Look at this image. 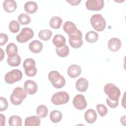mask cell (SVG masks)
I'll list each match as a JSON object with an SVG mask.
<instances>
[{"label":"cell","instance_id":"obj_37","mask_svg":"<svg viewBox=\"0 0 126 126\" xmlns=\"http://www.w3.org/2000/svg\"><path fill=\"white\" fill-rule=\"evenodd\" d=\"M8 40V36L4 33H0V45H4Z\"/></svg>","mask_w":126,"mask_h":126},{"label":"cell","instance_id":"obj_27","mask_svg":"<svg viewBox=\"0 0 126 126\" xmlns=\"http://www.w3.org/2000/svg\"><path fill=\"white\" fill-rule=\"evenodd\" d=\"M56 52L59 57L64 58L68 55L69 53V49L68 47L65 44L62 47L56 48Z\"/></svg>","mask_w":126,"mask_h":126},{"label":"cell","instance_id":"obj_28","mask_svg":"<svg viewBox=\"0 0 126 126\" xmlns=\"http://www.w3.org/2000/svg\"><path fill=\"white\" fill-rule=\"evenodd\" d=\"M52 35V32L49 30H42L38 32L39 38L44 41H47L50 39Z\"/></svg>","mask_w":126,"mask_h":126},{"label":"cell","instance_id":"obj_19","mask_svg":"<svg viewBox=\"0 0 126 126\" xmlns=\"http://www.w3.org/2000/svg\"><path fill=\"white\" fill-rule=\"evenodd\" d=\"M4 10L8 13L13 12L17 8L16 2L14 0H6L3 2Z\"/></svg>","mask_w":126,"mask_h":126},{"label":"cell","instance_id":"obj_21","mask_svg":"<svg viewBox=\"0 0 126 126\" xmlns=\"http://www.w3.org/2000/svg\"><path fill=\"white\" fill-rule=\"evenodd\" d=\"M38 5L37 3L32 1H29L26 2L24 4L25 11L29 14H33L35 13L37 10Z\"/></svg>","mask_w":126,"mask_h":126},{"label":"cell","instance_id":"obj_15","mask_svg":"<svg viewBox=\"0 0 126 126\" xmlns=\"http://www.w3.org/2000/svg\"><path fill=\"white\" fill-rule=\"evenodd\" d=\"M75 86L77 91L81 92H84L88 88L89 83L86 78L81 77L77 80Z\"/></svg>","mask_w":126,"mask_h":126},{"label":"cell","instance_id":"obj_9","mask_svg":"<svg viewBox=\"0 0 126 126\" xmlns=\"http://www.w3.org/2000/svg\"><path fill=\"white\" fill-rule=\"evenodd\" d=\"M34 35L33 30L30 28H24L20 33L16 36V40L18 42L25 43L32 38Z\"/></svg>","mask_w":126,"mask_h":126},{"label":"cell","instance_id":"obj_13","mask_svg":"<svg viewBox=\"0 0 126 126\" xmlns=\"http://www.w3.org/2000/svg\"><path fill=\"white\" fill-rule=\"evenodd\" d=\"M122 45L121 40L116 37L111 38L108 42V49L112 52L118 51L121 48Z\"/></svg>","mask_w":126,"mask_h":126},{"label":"cell","instance_id":"obj_32","mask_svg":"<svg viewBox=\"0 0 126 126\" xmlns=\"http://www.w3.org/2000/svg\"><path fill=\"white\" fill-rule=\"evenodd\" d=\"M18 20L21 25H28L31 21L30 16L26 13H22L20 14L18 16Z\"/></svg>","mask_w":126,"mask_h":126},{"label":"cell","instance_id":"obj_39","mask_svg":"<svg viewBox=\"0 0 126 126\" xmlns=\"http://www.w3.org/2000/svg\"><path fill=\"white\" fill-rule=\"evenodd\" d=\"M0 125L1 126H4L5 123V117L2 114H0Z\"/></svg>","mask_w":126,"mask_h":126},{"label":"cell","instance_id":"obj_16","mask_svg":"<svg viewBox=\"0 0 126 126\" xmlns=\"http://www.w3.org/2000/svg\"><path fill=\"white\" fill-rule=\"evenodd\" d=\"M29 49L33 53H39L43 49V45L41 42L38 40H34L31 42L29 45Z\"/></svg>","mask_w":126,"mask_h":126},{"label":"cell","instance_id":"obj_14","mask_svg":"<svg viewBox=\"0 0 126 126\" xmlns=\"http://www.w3.org/2000/svg\"><path fill=\"white\" fill-rule=\"evenodd\" d=\"M81 68L77 64H72L67 69V74L72 78H75L78 77L81 73Z\"/></svg>","mask_w":126,"mask_h":126},{"label":"cell","instance_id":"obj_10","mask_svg":"<svg viewBox=\"0 0 126 126\" xmlns=\"http://www.w3.org/2000/svg\"><path fill=\"white\" fill-rule=\"evenodd\" d=\"M104 5L103 0H88L86 2V7L91 11H99L101 10Z\"/></svg>","mask_w":126,"mask_h":126},{"label":"cell","instance_id":"obj_7","mask_svg":"<svg viewBox=\"0 0 126 126\" xmlns=\"http://www.w3.org/2000/svg\"><path fill=\"white\" fill-rule=\"evenodd\" d=\"M23 74L19 69H13L8 72L4 76L5 82L9 84H11L21 80Z\"/></svg>","mask_w":126,"mask_h":126},{"label":"cell","instance_id":"obj_5","mask_svg":"<svg viewBox=\"0 0 126 126\" xmlns=\"http://www.w3.org/2000/svg\"><path fill=\"white\" fill-rule=\"evenodd\" d=\"M23 68L25 74L29 77H33L37 73V69L35 67V62L32 58L25 59L23 63Z\"/></svg>","mask_w":126,"mask_h":126},{"label":"cell","instance_id":"obj_8","mask_svg":"<svg viewBox=\"0 0 126 126\" xmlns=\"http://www.w3.org/2000/svg\"><path fill=\"white\" fill-rule=\"evenodd\" d=\"M69 36V43L70 45L73 48H79L83 45L82 33L80 30L76 31Z\"/></svg>","mask_w":126,"mask_h":126},{"label":"cell","instance_id":"obj_25","mask_svg":"<svg viewBox=\"0 0 126 126\" xmlns=\"http://www.w3.org/2000/svg\"><path fill=\"white\" fill-rule=\"evenodd\" d=\"M63 117L62 113L58 110H53L50 114V119L53 123H58L60 122Z\"/></svg>","mask_w":126,"mask_h":126},{"label":"cell","instance_id":"obj_20","mask_svg":"<svg viewBox=\"0 0 126 126\" xmlns=\"http://www.w3.org/2000/svg\"><path fill=\"white\" fill-rule=\"evenodd\" d=\"M63 31L65 33H67L68 36L74 33L77 30L75 24L69 21H66L63 24Z\"/></svg>","mask_w":126,"mask_h":126},{"label":"cell","instance_id":"obj_40","mask_svg":"<svg viewBox=\"0 0 126 126\" xmlns=\"http://www.w3.org/2000/svg\"><path fill=\"white\" fill-rule=\"evenodd\" d=\"M0 50H1V56L0 61H2V59H3V57H4V53H3V50H2V49L1 48H0Z\"/></svg>","mask_w":126,"mask_h":126},{"label":"cell","instance_id":"obj_24","mask_svg":"<svg viewBox=\"0 0 126 126\" xmlns=\"http://www.w3.org/2000/svg\"><path fill=\"white\" fill-rule=\"evenodd\" d=\"M62 19L59 16H54L52 17L49 22L50 26L54 29H59L62 24Z\"/></svg>","mask_w":126,"mask_h":126},{"label":"cell","instance_id":"obj_33","mask_svg":"<svg viewBox=\"0 0 126 126\" xmlns=\"http://www.w3.org/2000/svg\"><path fill=\"white\" fill-rule=\"evenodd\" d=\"M20 28V24L17 21L15 20H12L10 21L9 24V29L10 32L13 33H16L19 32Z\"/></svg>","mask_w":126,"mask_h":126},{"label":"cell","instance_id":"obj_3","mask_svg":"<svg viewBox=\"0 0 126 126\" xmlns=\"http://www.w3.org/2000/svg\"><path fill=\"white\" fill-rule=\"evenodd\" d=\"M104 92L112 100L118 101L121 95L120 89L112 83H107L104 87Z\"/></svg>","mask_w":126,"mask_h":126},{"label":"cell","instance_id":"obj_22","mask_svg":"<svg viewBox=\"0 0 126 126\" xmlns=\"http://www.w3.org/2000/svg\"><path fill=\"white\" fill-rule=\"evenodd\" d=\"M21 57L18 54L8 56L7 59V63L8 64L12 67L19 65L21 63Z\"/></svg>","mask_w":126,"mask_h":126},{"label":"cell","instance_id":"obj_29","mask_svg":"<svg viewBox=\"0 0 126 126\" xmlns=\"http://www.w3.org/2000/svg\"><path fill=\"white\" fill-rule=\"evenodd\" d=\"M8 124L10 126H21L22 119L17 115L12 116L9 118Z\"/></svg>","mask_w":126,"mask_h":126},{"label":"cell","instance_id":"obj_35","mask_svg":"<svg viewBox=\"0 0 126 126\" xmlns=\"http://www.w3.org/2000/svg\"><path fill=\"white\" fill-rule=\"evenodd\" d=\"M0 111H3L5 110L8 107V102L5 98L0 96Z\"/></svg>","mask_w":126,"mask_h":126},{"label":"cell","instance_id":"obj_38","mask_svg":"<svg viewBox=\"0 0 126 126\" xmlns=\"http://www.w3.org/2000/svg\"><path fill=\"white\" fill-rule=\"evenodd\" d=\"M66 2H68L70 3V4L73 5V6H76L78 5L80 2L81 1V0H66Z\"/></svg>","mask_w":126,"mask_h":126},{"label":"cell","instance_id":"obj_31","mask_svg":"<svg viewBox=\"0 0 126 126\" xmlns=\"http://www.w3.org/2000/svg\"><path fill=\"white\" fill-rule=\"evenodd\" d=\"M6 52L8 56L17 54L18 53L17 46L14 43H9L6 46Z\"/></svg>","mask_w":126,"mask_h":126},{"label":"cell","instance_id":"obj_6","mask_svg":"<svg viewBox=\"0 0 126 126\" xmlns=\"http://www.w3.org/2000/svg\"><path fill=\"white\" fill-rule=\"evenodd\" d=\"M69 100V95L65 92L62 91L55 93L51 97L53 104L59 105L67 103Z\"/></svg>","mask_w":126,"mask_h":126},{"label":"cell","instance_id":"obj_2","mask_svg":"<svg viewBox=\"0 0 126 126\" xmlns=\"http://www.w3.org/2000/svg\"><path fill=\"white\" fill-rule=\"evenodd\" d=\"M27 97V93L21 87L15 88L10 95V99L11 102L15 105L21 104L23 100Z\"/></svg>","mask_w":126,"mask_h":126},{"label":"cell","instance_id":"obj_30","mask_svg":"<svg viewBox=\"0 0 126 126\" xmlns=\"http://www.w3.org/2000/svg\"><path fill=\"white\" fill-rule=\"evenodd\" d=\"M36 112L37 116L40 118H44L47 116L48 110L47 107L45 105L41 104L37 107Z\"/></svg>","mask_w":126,"mask_h":126},{"label":"cell","instance_id":"obj_23","mask_svg":"<svg viewBox=\"0 0 126 126\" xmlns=\"http://www.w3.org/2000/svg\"><path fill=\"white\" fill-rule=\"evenodd\" d=\"M52 42L56 48L61 47L65 44L66 39L63 35L57 34L54 36L52 39Z\"/></svg>","mask_w":126,"mask_h":126},{"label":"cell","instance_id":"obj_17","mask_svg":"<svg viewBox=\"0 0 126 126\" xmlns=\"http://www.w3.org/2000/svg\"><path fill=\"white\" fill-rule=\"evenodd\" d=\"M84 118L88 123L93 124L95 122L97 119V114L95 110L93 109H89L85 112Z\"/></svg>","mask_w":126,"mask_h":126},{"label":"cell","instance_id":"obj_11","mask_svg":"<svg viewBox=\"0 0 126 126\" xmlns=\"http://www.w3.org/2000/svg\"><path fill=\"white\" fill-rule=\"evenodd\" d=\"M72 102L74 107L79 110L85 109L87 106V103L85 96L81 94L76 95L73 98Z\"/></svg>","mask_w":126,"mask_h":126},{"label":"cell","instance_id":"obj_36","mask_svg":"<svg viewBox=\"0 0 126 126\" xmlns=\"http://www.w3.org/2000/svg\"><path fill=\"white\" fill-rule=\"evenodd\" d=\"M106 103L107 105L112 108H114L117 107L119 104V100L118 101H114L109 99L108 97L106 99Z\"/></svg>","mask_w":126,"mask_h":126},{"label":"cell","instance_id":"obj_26","mask_svg":"<svg viewBox=\"0 0 126 126\" xmlns=\"http://www.w3.org/2000/svg\"><path fill=\"white\" fill-rule=\"evenodd\" d=\"M85 39L88 42L94 43L98 39V35L95 32L91 31L86 34Z\"/></svg>","mask_w":126,"mask_h":126},{"label":"cell","instance_id":"obj_18","mask_svg":"<svg viewBox=\"0 0 126 126\" xmlns=\"http://www.w3.org/2000/svg\"><path fill=\"white\" fill-rule=\"evenodd\" d=\"M41 120L38 116H32L27 117L25 120V126H38L40 125Z\"/></svg>","mask_w":126,"mask_h":126},{"label":"cell","instance_id":"obj_34","mask_svg":"<svg viewBox=\"0 0 126 126\" xmlns=\"http://www.w3.org/2000/svg\"><path fill=\"white\" fill-rule=\"evenodd\" d=\"M96 109L98 114L101 117L105 116L108 112L107 108L102 104H98L96 105Z\"/></svg>","mask_w":126,"mask_h":126},{"label":"cell","instance_id":"obj_1","mask_svg":"<svg viewBox=\"0 0 126 126\" xmlns=\"http://www.w3.org/2000/svg\"><path fill=\"white\" fill-rule=\"evenodd\" d=\"M48 79L52 85L57 89L63 88L65 84L64 78L57 70H52L48 74Z\"/></svg>","mask_w":126,"mask_h":126},{"label":"cell","instance_id":"obj_4","mask_svg":"<svg viewBox=\"0 0 126 126\" xmlns=\"http://www.w3.org/2000/svg\"><path fill=\"white\" fill-rule=\"evenodd\" d=\"M90 23L94 29L96 31L101 32L105 29V20L100 14H94L91 18Z\"/></svg>","mask_w":126,"mask_h":126},{"label":"cell","instance_id":"obj_12","mask_svg":"<svg viewBox=\"0 0 126 126\" xmlns=\"http://www.w3.org/2000/svg\"><path fill=\"white\" fill-rule=\"evenodd\" d=\"M24 88L27 94L32 95L36 93L38 87L36 83L34 81L27 80L24 83Z\"/></svg>","mask_w":126,"mask_h":126}]
</instances>
